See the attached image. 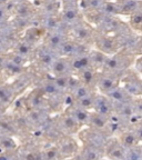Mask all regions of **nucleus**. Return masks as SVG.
Here are the masks:
<instances>
[{
    "mask_svg": "<svg viewBox=\"0 0 142 160\" xmlns=\"http://www.w3.org/2000/svg\"><path fill=\"white\" fill-rule=\"evenodd\" d=\"M137 57L138 56L131 52L130 50L122 48L120 51L108 57L102 71H109V72H115L122 76L125 71L133 68Z\"/></svg>",
    "mask_w": 142,
    "mask_h": 160,
    "instance_id": "nucleus-1",
    "label": "nucleus"
},
{
    "mask_svg": "<svg viewBox=\"0 0 142 160\" xmlns=\"http://www.w3.org/2000/svg\"><path fill=\"white\" fill-rule=\"evenodd\" d=\"M95 36H97V29L86 19L78 25L69 28V37L87 47L95 45Z\"/></svg>",
    "mask_w": 142,
    "mask_h": 160,
    "instance_id": "nucleus-2",
    "label": "nucleus"
},
{
    "mask_svg": "<svg viewBox=\"0 0 142 160\" xmlns=\"http://www.w3.org/2000/svg\"><path fill=\"white\" fill-rule=\"evenodd\" d=\"M93 48L102 51L105 55L111 56L122 49V46L115 36L110 35V33L99 32L97 30V36H95Z\"/></svg>",
    "mask_w": 142,
    "mask_h": 160,
    "instance_id": "nucleus-3",
    "label": "nucleus"
},
{
    "mask_svg": "<svg viewBox=\"0 0 142 160\" xmlns=\"http://www.w3.org/2000/svg\"><path fill=\"white\" fill-rule=\"evenodd\" d=\"M60 16H61L63 25L68 27V29L78 25L82 20H85L83 11L80 8L79 3L62 2V7L60 10Z\"/></svg>",
    "mask_w": 142,
    "mask_h": 160,
    "instance_id": "nucleus-4",
    "label": "nucleus"
},
{
    "mask_svg": "<svg viewBox=\"0 0 142 160\" xmlns=\"http://www.w3.org/2000/svg\"><path fill=\"white\" fill-rule=\"evenodd\" d=\"M121 86L133 98L142 97V78L135 68H131L123 73L121 77Z\"/></svg>",
    "mask_w": 142,
    "mask_h": 160,
    "instance_id": "nucleus-5",
    "label": "nucleus"
},
{
    "mask_svg": "<svg viewBox=\"0 0 142 160\" xmlns=\"http://www.w3.org/2000/svg\"><path fill=\"white\" fill-rule=\"evenodd\" d=\"M121 75H118L115 72H109V71H100L99 79L97 83L98 92L108 95L112 90L121 86Z\"/></svg>",
    "mask_w": 142,
    "mask_h": 160,
    "instance_id": "nucleus-6",
    "label": "nucleus"
},
{
    "mask_svg": "<svg viewBox=\"0 0 142 160\" xmlns=\"http://www.w3.org/2000/svg\"><path fill=\"white\" fill-rule=\"evenodd\" d=\"M127 148L120 141L118 136L108 138L105 146V157L109 160H125Z\"/></svg>",
    "mask_w": 142,
    "mask_h": 160,
    "instance_id": "nucleus-7",
    "label": "nucleus"
},
{
    "mask_svg": "<svg viewBox=\"0 0 142 160\" xmlns=\"http://www.w3.org/2000/svg\"><path fill=\"white\" fill-rule=\"evenodd\" d=\"M68 38H69V29L67 27L48 31L46 32V36L43 38V45L57 53V50L62 46V43Z\"/></svg>",
    "mask_w": 142,
    "mask_h": 160,
    "instance_id": "nucleus-8",
    "label": "nucleus"
},
{
    "mask_svg": "<svg viewBox=\"0 0 142 160\" xmlns=\"http://www.w3.org/2000/svg\"><path fill=\"white\" fill-rule=\"evenodd\" d=\"M90 47L82 45V43L78 42L72 38H68L65 42L62 43V46L57 50V55L59 57H68V58H72L76 57L78 55H81V53L89 52Z\"/></svg>",
    "mask_w": 142,
    "mask_h": 160,
    "instance_id": "nucleus-9",
    "label": "nucleus"
},
{
    "mask_svg": "<svg viewBox=\"0 0 142 160\" xmlns=\"http://www.w3.org/2000/svg\"><path fill=\"white\" fill-rule=\"evenodd\" d=\"M93 111L102 116H105V117H110L115 112V106H113V102L108 96L98 92L95 98Z\"/></svg>",
    "mask_w": 142,
    "mask_h": 160,
    "instance_id": "nucleus-10",
    "label": "nucleus"
},
{
    "mask_svg": "<svg viewBox=\"0 0 142 160\" xmlns=\"http://www.w3.org/2000/svg\"><path fill=\"white\" fill-rule=\"evenodd\" d=\"M57 127L59 128L60 131H62V132L67 133V135H70V133L78 132L82 126L80 125L69 112L66 111V112L60 116L59 119H58Z\"/></svg>",
    "mask_w": 142,
    "mask_h": 160,
    "instance_id": "nucleus-11",
    "label": "nucleus"
},
{
    "mask_svg": "<svg viewBox=\"0 0 142 160\" xmlns=\"http://www.w3.org/2000/svg\"><path fill=\"white\" fill-rule=\"evenodd\" d=\"M50 72L55 77L57 76H70L73 73L72 66H71V60L68 57H58L53 62Z\"/></svg>",
    "mask_w": 142,
    "mask_h": 160,
    "instance_id": "nucleus-12",
    "label": "nucleus"
},
{
    "mask_svg": "<svg viewBox=\"0 0 142 160\" xmlns=\"http://www.w3.org/2000/svg\"><path fill=\"white\" fill-rule=\"evenodd\" d=\"M105 96H108L111 99L115 107L120 105H125V103H129L135 100V98L130 95L122 86H119L118 88H115V90H112L111 92H109Z\"/></svg>",
    "mask_w": 142,
    "mask_h": 160,
    "instance_id": "nucleus-13",
    "label": "nucleus"
},
{
    "mask_svg": "<svg viewBox=\"0 0 142 160\" xmlns=\"http://www.w3.org/2000/svg\"><path fill=\"white\" fill-rule=\"evenodd\" d=\"M76 75L78 76L81 83H85V85L89 86V87H92L97 89L98 79H99V75H100L99 70L95 69L93 67H89L87 69H83L81 71H79V72H77Z\"/></svg>",
    "mask_w": 142,
    "mask_h": 160,
    "instance_id": "nucleus-14",
    "label": "nucleus"
},
{
    "mask_svg": "<svg viewBox=\"0 0 142 160\" xmlns=\"http://www.w3.org/2000/svg\"><path fill=\"white\" fill-rule=\"evenodd\" d=\"M79 157L81 160H101L105 158V148L92 145H85L80 151Z\"/></svg>",
    "mask_w": 142,
    "mask_h": 160,
    "instance_id": "nucleus-15",
    "label": "nucleus"
},
{
    "mask_svg": "<svg viewBox=\"0 0 142 160\" xmlns=\"http://www.w3.org/2000/svg\"><path fill=\"white\" fill-rule=\"evenodd\" d=\"M66 111L72 116L81 126H89L90 116H91L90 110L83 109V108L77 107V106H69Z\"/></svg>",
    "mask_w": 142,
    "mask_h": 160,
    "instance_id": "nucleus-16",
    "label": "nucleus"
},
{
    "mask_svg": "<svg viewBox=\"0 0 142 160\" xmlns=\"http://www.w3.org/2000/svg\"><path fill=\"white\" fill-rule=\"evenodd\" d=\"M118 138L120 139V141L123 143L125 148H132L135 147V146L141 145L137 137V133L135 132V130L132 129L131 127L127 128V129L122 130L120 133H118Z\"/></svg>",
    "mask_w": 142,
    "mask_h": 160,
    "instance_id": "nucleus-17",
    "label": "nucleus"
},
{
    "mask_svg": "<svg viewBox=\"0 0 142 160\" xmlns=\"http://www.w3.org/2000/svg\"><path fill=\"white\" fill-rule=\"evenodd\" d=\"M11 51L18 53V55L22 56V57L29 59L30 57L35 56V46L31 45L30 42H28L27 40H25L23 38H21L20 40H18L15 43V46L12 47Z\"/></svg>",
    "mask_w": 142,
    "mask_h": 160,
    "instance_id": "nucleus-18",
    "label": "nucleus"
},
{
    "mask_svg": "<svg viewBox=\"0 0 142 160\" xmlns=\"http://www.w3.org/2000/svg\"><path fill=\"white\" fill-rule=\"evenodd\" d=\"M46 32L47 31L42 27H40V26H32V27H30L29 29L25 31L23 39L27 40L28 42H30L31 45L36 46L39 43L40 40L45 38Z\"/></svg>",
    "mask_w": 142,
    "mask_h": 160,
    "instance_id": "nucleus-19",
    "label": "nucleus"
},
{
    "mask_svg": "<svg viewBox=\"0 0 142 160\" xmlns=\"http://www.w3.org/2000/svg\"><path fill=\"white\" fill-rule=\"evenodd\" d=\"M70 60H71V66H72L73 73H77L83 69L92 67V66H91V60H90L89 52L78 55V56H76V57L70 58Z\"/></svg>",
    "mask_w": 142,
    "mask_h": 160,
    "instance_id": "nucleus-20",
    "label": "nucleus"
},
{
    "mask_svg": "<svg viewBox=\"0 0 142 160\" xmlns=\"http://www.w3.org/2000/svg\"><path fill=\"white\" fill-rule=\"evenodd\" d=\"M89 56H90V60H91V66H92L95 69L99 70V71H102L109 56L103 53L102 51H100V50L95 49V48L90 49Z\"/></svg>",
    "mask_w": 142,
    "mask_h": 160,
    "instance_id": "nucleus-21",
    "label": "nucleus"
},
{
    "mask_svg": "<svg viewBox=\"0 0 142 160\" xmlns=\"http://www.w3.org/2000/svg\"><path fill=\"white\" fill-rule=\"evenodd\" d=\"M27 102H28V105L30 106L31 109H43V107H46V103H47L46 95L39 88L38 91H33V92L28 97Z\"/></svg>",
    "mask_w": 142,
    "mask_h": 160,
    "instance_id": "nucleus-22",
    "label": "nucleus"
},
{
    "mask_svg": "<svg viewBox=\"0 0 142 160\" xmlns=\"http://www.w3.org/2000/svg\"><path fill=\"white\" fill-rule=\"evenodd\" d=\"M60 150V153L65 156H72L78 151V143L76 142L72 138H65L61 140L60 146H58Z\"/></svg>",
    "mask_w": 142,
    "mask_h": 160,
    "instance_id": "nucleus-23",
    "label": "nucleus"
},
{
    "mask_svg": "<svg viewBox=\"0 0 142 160\" xmlns=\"http://www.w3.org/2000/svg\"><path fill=\"white\" fill-rule=\"evenodd\" d=\"M40 89L48 97H56V96H59L60 93H62V91L56 86L52 78L43 80L41 82V86H40Z\"/></svg>",
    "mask_w": 142,
    "mask_h": 160,
    "instance_id": "nucleus-24",
    "label": "nucleus"
},
{
    "mask_svg": "<svg viewBox=\"0 0 142 160\" xmlns=\"http://www.w3.org/2000/svg\"><path fill=\"white\" fill-rule=\"evenodd\" d=\"M95 93H97V89L95 88L89 87V86L85 85V83H80L72 92H70V95L72 96L75 100H78L81 99V98L88 97V96L95 95Z\"/></svg>",
    "mask_w": 142,
    "mask_h": 160,
    "instance_id": "nucleus-25",
    "label": "nucleus"
},
{
    "mask_svg": "<svg viewBox=\"0 0 142 160\" xmlns=\"http://www.w3.org/2000/svg\"><path fill=\"white\" fill-rule=\"evenodd\" d=\"M105 1L107 0H81L79 5L83 12H89V11L102 10Z\"/></svg>",
    "mask_w": 142,
    "mask_h": 160,
    "instance_id": "nucleus-26",
    "label": "nucleus"
},
{
    "mask_svg": "<svg viewBox=\"0 0 142 160\" xmlns=\"http://www.w3.org/2000/svg\"><path fill=\"white\" fill-rule=\"evenodd\" d=\"M15 96V90L12 87H8V86H0V105L7 106L9 105Z\"/></svg>",
    "mask_w": 142,
    "mask_h": 160,
    "instance_id": "nucleus-27",
    "label": "nucleus"
},
{
    "mask_svg": "<svg viewBox=\"0 0 142 160\" xmlns=\"http://www.w3.org/2000/svg\"><path fill=\"white\" fill-rule=\"evenodd\" d=\"M16 131H17V127L13 121H9L5 118L0 119V135L11 136L15 135Z\"/></svg>",
    "mask_w": 142,
    "mask_h": 160,
    "instance_id": "nucleus-28",
    "label": "nucleus"
},
{
    "mask_svg": "<svg viewBox=\"0 0 142 160\" xmlns=\"http://www.w3.org/2000/svg\"><path fill=\"white\" fill-rule=\"evenodd\" d=\"M97 93L91 95V96H88V97H86V98H81V99L75 100L71 106H77V107L83 108V109H87V110H90V111H91V110H93L95 98V95H97Z\"/></svg>",
    "mask_w": 142,
    "mask_h": 160,
    "instance_id": "nucleus-29",
    "label": "nucleus"
},
{
    "mask_svg": "<svg viewBox=\"0 0 142 160\" xmlns=\"http://www.w3.org/2000/svg\"><path fill=\"white\" fill-rule=\"evenodd\" d=\"M3 72L9 73L10 76H16V75H21L25 71V67H21V66H18L16 63L11 62L9 59H6V62L3 65Z\"/></svg>",
    "mask_w": 142,
    "mask_h": 160,
    "instance_id": "nucleus-30",
    "label": "nucleus"
},
{
    "mask_svg": "<svg viewBox=\"0 0 142 160\" xmlns=\"http://www.w3.org/2000/svg\"><path fill=\"white\" fill-rule=\"evenodd\" d=\"M125 160H142V147L141 145L127 149Z\"/></svg>",
    "mask_w": 142,
    "mask_h": 160,
    "instance_id": "nucleus-31",
    "label": "nucleus"
},
{
    "mask_svg": "<svg viewBox=\"0 0 142 160\" xmlns=\"http://www.w3.org/2000/svg\"><path fill=\"white\" fill-rule=\"evenodd\" d=\"M0 145L2 146L7 151H15L17 149V143L10 136L0 135Z\"/></svg>",
    "mask_w": 142,
    "mask_h": 160,
    "instance_id": "nucleus-32",
    "label": "nucleus"
},
{
    "mask_svg": "<svg viewBox=\"0 0 142 160\" xmlns=\"http://www.w3.org/2000/svg\"><path fill=\"white\" fill-rule=\"evenodd\" d=\"M53 81H55L56 86L59 88L61 91H68V87H69V76H57L52 77Z\"/></svg>",
    "mask_w": 142,
    "mask_h": 160,
    "instance_id": "nucleus-33",
    "label": "nucleus"
},
{
    "mask_svg": "<svg viewBox=\"0 0 142 160\" xmlns=\"http://www.w3.org/2000/svg\"><path fill=\"white\" fill-rule=\"evenodd\" d=\"M11 17L10 11V3L9 5H0V26L5 25L9 21V18Z\"/></svg>",
    "mask_w": 142,
    "mask_h": 160,
    "instance_id": "nucleus-34",
    "label": "nucleus"
},
{
    "mask_svg": "<svg viewBox=\"0 0 142 160\" xmlns=\"http://www.w3.org/2000/svg\"><path fill=\"white\" fill-rule=\"evenodd\" d=\"M60 155L61 153H60V150L57 146H55V147L52 146V147L48 148V149H46L43 151V158H45V160H58Z\"/></svg>",
    "mask_w": 142,
    "mask_h": 160,
    "instance_id": "nucleus-35",
    "label": "nucleus"
},
{
    "mask_svg": "<svg viewBox=\"0 0 142 160\" xmlns=\"http://www.w3.org/2000/svg\"><path fill=\"white\" fill-rule=\"evenodd\" d=\"M133 68H135V71L140 75V77L142 78V55L139 56V57H137V60H135Z\"/></svg>",
    "mask_w": 142,
    "mask_h": 160,
    "instance_id": "nucleus-36",
    "label": "nucleus"
},
{
    "mask_svg": "<svg viewBox=\"0 0 142 160\" xmlns=\"http://www.w3.org/2000/svg\"><path fill=\"white\" fill-rule=\"evenodd\" d=\"M0 160H15V155L12 151H6L5 153L0 155Z\"/></svg>",
    "mask_w": 142,
    "mask_h": 160,
    "instance_id": "nucleus-37",
    "label": "nucleus"
},
{
    "mask_svg": "<svg viewBox=\"0 0 142 160\" xmlns=\"http://www.w3.org/2000/svg\"><path fill=\"white\" fill-rule=\"evenodd\" d=\"M52 1H57V0H32V2L37 6L38 8L41 7V6L46 5V3L52 2Z\"/></svg>",
    "mask_w": 142,
    "mask_h": 160,
    "instance_id": "nucleus-38",
    "label": "nucleus"
},
{
    "mask_svg": "<svg viewBox=\"0 0 142 160\" xmlns=\"http://www.w3.org/2000/svg\"><path fill=\"white\" fill-rule=\"evenodd\" d=\"M5 113H6V107H5V106L0 105V119H1V118H3Z\"/></svg>",
    "mask_w": 142,
    "mask_h": 160,
    "instance_id": "nucleus-39",
    "label": "nucleus"
},
{
    "mask_svg": "<svg viewBox=\"0 0 142 160\" xmlns=\"http://www.w3.org/2000/svg\"><path fill=\"white\" fill-rule=\"evenodd\" d=\"M81 0H61V2H67V3H80Z\"/></svg>",
    "mask_w": 142,
    "mask_h": 160,
    "instance_id": "nucleus-40",
    "label": "nucleus"
},
{
    "mask_svg": "<svg viewBox=\"0 0 142 160\" xmlns=\"http://www.w3.org/2000/svg\"><path fill=\"white\" fill-rule=\"evenodd\" d=\"M12 1L11 0H0V5H9V3H11Z\"/></svg>",
    "mask_w": 142,
    "mask_h": 160,
    "instance_id": "nucleus-41",
    "label": "nucleus"
},
{
    "mask_svg": "<svg viewBox=\"0 0 142 160\" xmlns=\"http://www.w3.org/2000/svg\"><path fill=\"white\" fill-rule=\"evenodd\" d=\"M12 2L17 3V2H22V1H28V0H11Z\"/></svg>",
    "mask_w": 142,
    "mask_h": 160,
    "instance_id": "nucleus-42",
    "label": "nucleus"
},
{
    "mask_svg": "<svg viewBox=\"0 0 142 160\" xmlns=\"http://www.w3.org/2000/svg\"><path fill=\"white\" fill-rule=\"evenodd\" d=\"M141 147H142V145H141Z\"/></svg>",
    "mask_w": 142,
    "mask_h": 160,
    "instance_id": "nucleus-43",
    "label": "nucleus"
}]
</instances>
